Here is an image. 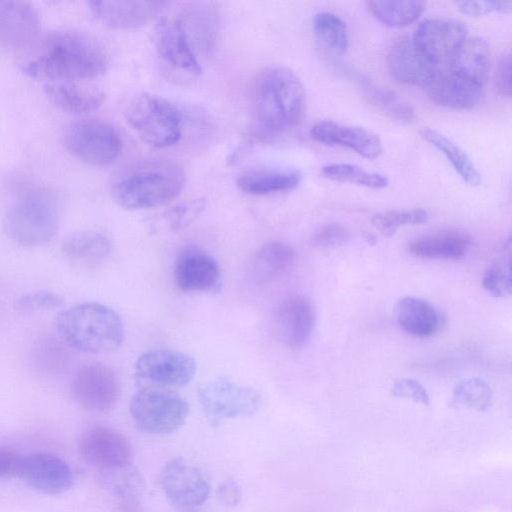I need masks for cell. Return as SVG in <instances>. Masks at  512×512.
<instances>
[{"mask_svg": "<svg viewBox=\"0 0 512 512\" xmlns=\"http://www.w3.org/2000/svg\"><path fill=\"white\" fill-rule=\"evenodd\" d=\"M30 77L86 80L104 73L108 55L93 37L76 30H56L44 36L21 64Z\"/></svg>", "mask_w": 512, "mask_h": 512, "instance_id": "obj_1", "label": "cell"}, {"mask_svg": "<svg viewBox=\"0 0 512 512\" xmlns=\"http://www.w3.org/2000/svg\"><path fill=\"white\" fill-rule=\"evenodd\" d=\"M185 183L182 166L165 158L139 160L119 170L110 191L124 209L142 210L163 206L174 200Z\"/></svg>", "mask_w": 512, "mask_h": 512, "instance_id": "obj_2", "label": "cell"}, {"mask_svg": "<svg viewBox=\"0 0 512 512\" xmlns=\"http://www.w3.org/2000/svg\"><path fill=\"white\" fill-rule=\"evenodd\" d=\"M252 95L256 118L270 132L295 127L304 117V85L285 66H269L261 70L254 80Z\"/></svg>", "mask_w": 512, "mask_h": 512, "instance_id": "obj_3", "label": "cell"}, {"mask_svg": "<svg viewBox=\"0 0 512 512\" xmlns=\"http://www.w3.org/2000/svg\"><path fill=\"white\" fill-rule=\"evenodd\" d=\"M55 328L67 345L86 353L113 352L124 340L120 316L99 303H82L62 310L55 319Z\"/></svg>", "mask_w": 512, "mask_h": 512, "instance_id": "obj_4", "label": "cell"}, {"mask_svg": "<svg viewBox=\"0 0 512 512\" xmlns=\"http://www.w3.org/2000/svg\"><path fill=\"white\" fill-rule=\"evenodd\" d=\"M59 225V204L47 189L32 190L18 198L3 219L6 234L15 243L37 247L48 243Z\"/></svg>", "mask_w": 512, "mask_h": 512, "instance_id": "obj_5", "label": "cell"}, {"mask_svg": "<svg viewBox=\"0 0 512 512\" xmlns=\"http://www.w3.org/2000/svg\"><path fill=\"white\" fill-rule=\"evenodd\" d=\"M124 115L139 138L154 148L174 145L181 137L182 117L175 105L150 93H139L127 103Z\"/></svg>", "mask_w": 512, "mask_h": 512, "instance_id": "obj_6", "label": "cell"}, {"mask_svg": "<svg viewBox=\"0 0 512 512\" xmlns=\"http://www.w3.org/2000/svg\"><path fill=\"white\" fill-rule=\"evenodd\" d=\"M135 425L149 434H169L179 429L189 414L188 403L167 389L142 387L130 401Z\"/></svg>", "mask_w": 512, "mask_h": 512, "instance_id": "obj_7", "label": "cell"}, {"mask_svg": "<svg viewBox=\"0 0 512 512\" xmlns=\"http://www.w3.org/2000/svg\"><path fill=\"white\" fill-rule=\"evenodd\" d=\"M197 395L212 426L225 420L251 416L261 404L260 394L254 388L225 377H217L200 384Z\"/></svg>", "mask_w": 512, "mask_h": 512, "instance_id": "obj_8", "label": "cell"}, {"mask_svg": "<svg viewBox=\"0 0 512 512\" xmlns=\"http://www.w3.org/2000/svg\"><path fill=\"white\" fill-rule=\"evenodd\" d=\"M66 149L78 159L94 165L112 164L122 151V139L108 122L82 119L70 123L63 132Z\"/></svg>", "mask_w": 512, "mask_h": 512, "instance_id": "obj_9", "label": "cell"}, {"mask_svg": "<svg viewBox=\"0 0 512 512\" xmlns=\"http://www.w3.org/2000/svg\"><path fill=\"white\" fill-rule=\"evenodd\" d=\"M137 381L143 387H181L196 373V362L189 355L170 349L150 350L140 355L134 366Z\"/></svg>", "mask_w": 512, "mask_h": 512, "instance_id": "obj_10", "label": "cell"}, {"mask_svg": "<svg viewBox=\"0 0 512 512\" xmlns=\"http://www.w3.org/2000/svg\"><path fill=\"white\" fill-rule=\"evenodd\" d=\"M466 25L453 18H430L416 28L412 40L421 53L437 68L446 67L466 39Z\"/></svg>", "mask_w": 512, "mask_h": 512, "instance_id": "obj_11", "label": "cell"}, {"mask_svg": "<svg viewBox=\"0 0 512 512\" xmlns=\"http://www.w3.org/2000/svg\"><path fill=\"white\" fill-rule=\"evenodd\" d=\"M71 391L74 400L90 412H107L117 403L120 384L114 371L102 364H87L75 374Z\"/></svg>", "mask_w": 512, "mask_h": 512, "instance_id": "obj_12", "label": "cell"}, {"mask_svg": "<svg viewBox=\"0 0 512 512\" xmlns=\"http://www.w3.org/2000/svg\"><path fill=\"white\" fill-rule=\"evenodd\" d=\"M155 46L159 58L168 68L183 76L201 74V63L178 13L159 19L155 28Z\"/></svg>", "mask_w": 512, "mask_h": 512, "instance_id": "obj_13", "label": "cell"}, {"mask_svg": "<svg viewBox=\"0 0 512 512\" xmlns=\"http://www.w3.org/2000/svg\"><path fill=\"white\" fill-rule=\"evenodd\" d=\"M79 451L90 464L109 470L129 466L132 458L128 439L120 432L103 426L91 427L81 435Z\"/></svg>", "mask_w": 512, "mask_h": 512, "instance_id": "obj_14", "label": "cell"}, {"mask_svg": "<svg viewBox=\"0 0 512 512\" xmlns=\"http://www.w3.org/2000/svg\"><path fill=\"white\" fill-rule=\"evenodd\" d=\"M160 482L166 496L181 506H199L210 494V486L204 474L179 457L165 463Z\"/></svg>", "mask_w": 512, "mask_h": 512, "instance_id": "obj_15", "label": "cell"}, {"mask_svg": "<svg viewBox=\"0 0 512 512\" xmlns=\"http://www.w3.org/2000/svg\"><path fill=\"white\" fill-rule=\"evenodd\" d=\"M316 310L305 296L284 299L277 307L274 327L278 339L286 346L299 348L307 343L314 330Z\"/></svg>", "mask_w": 512, "mask_h": 512, "instance_id": "obj_16", "label": "cell"}, {"mask_svg": "<svg viewBox=\"0 0 512 512\" xmlns=\"http://www.w3.org/2000/svg\"><path fill=\"white\" fill-rule=\"evenodd\" d=\"M18 477L34 489L50 495L66 492L74 481L70 466L61 458L47 453L23 457Z\"/></svg>", "mask_w": 512, "mask_h": 512, "instance_id": "obj_17", "label": "cell"}, {"mask_svg": "<svg viewBox=\"0 0 512 512\" xmlns=\"http://www.w3.org/2000/svg\"><path fill=\"white\" fill-rule=\"evenodd\" d=\"M310 134L319 143L351 149L366 159H375L383 151L378 135L359 126L322 120L311 127Z\"/></svg>", "mask_w": 512, "mask_h": 512, "instance_id": "obj_18", "label": "cell"}, {"mask_svg": "<svg viewBox=\"0 0 512 512\" xmlns=\"http://www.w3.org/2000/svg\"><path fill=\"white\" fill-rule=\"evenodd\" d=\"M167 5L164 1H90L91 13L110 28L127 30L144 26Z\"/></svg>", "mask_w": 512, "mask_h": 512, "instance_id": "obj_19", "label": "cell"}, {"mask_svg": "<svg viewBox=\"0 0 512 512\" xmlns=\"http://www.w3.org/2000/svg\"><path fill=\"white\" fill-rule=\"evenodd\" d=\"M387 68L395 81L423 88L438 69L409 37L400 38L389 49Z\"/></svg>", "mask_w": 512, "mask_h": 512, "instance_id": "obj_20", "label": "cell"}, {"mask_svg": "<svg viewBox=\"0 0 512 512\" xmlns=\"http://www.w3.org/2000/svg\"><path fill=\"white\" fill-rule=\"evenodd\" d=\"M39 29V14L31 3L0 0L1 44L26 47L36 39Z\"/></svg>", "mask_w": 512, "mask_h": 512, "instance_id": "obj_21", "label": "cell"}, {"mask_svg": "<svg viewBox=\"0 0 512 512\" xmlns=\"http://www.w3.org/2000/svg\"><path fill=\"white\" fill-rule=\"evenodd\" d=\"M424 89L431 101L453 109L472 108L478 104L485 92V87L472 83L445 68H438Z\"/></svg>", "mask_w": 512, "mask_h": 512, "instance_id": "obj_22", "label": "cell"}, {"mask_svg": "<svg viewBox=\"0 0 512 512\" xmlns=\"http://www.w3.org/2000/svg\"><path fill=\"white\" fill-rule=\"evenodd\" d=\"M183 28L199 59L215 46L219 28V12L214 2H192L179 12Z\"/></svg>", "mask_w": 512, "mask_h": 512, "instance_id": "obj_23", "label": "cell"}, {"mask_svg": "<svg viewBox=\"0 0 512 512\" xmlns=\"http://www.w3.org/2000/svg\"><path fill=\"white\" fill-rule=\"evenodd\" d=\"M174 276L177 287L184 292L215 291L221 283L216 260L199 251L182 254L176 262Z\"/></svg>", "mask_w": 512, "mask_h": 512, "instance_id": "obj_24", "label": "cell"}, {"mask_svg": "<svg viewBox=\"0 0 512 512\" xmlns=\"http://www.w3.org/2000/svg\"><path fill=\"white\" fill-rule=\"evenodd\" d=\"M471 245L470 236L459 229H446L417 237L409 242L407 250L423 259H462Z\"/></svg>", "mask_w": 512, "mask_h": 512, "instance_id": "obj_25", "label": "cell"}, {"mask_svg": "<svg viewBox=\"0 0 512 512\" xmlns=\"http://www.w3.org/2000/svg\"><path fill=\"white\" fill-rule=\"evenodd\" d=\"M50 100L63 110L88 113L98 109L104 101V93L95 85L82 80H51L44 85Z\"/></svg>", "mask_w": 512, "mask_h": 512, "instance_id": "obj_26", "label": "cell"}, {"mask_svg": "<svg viewBox=\"0 0 512 512\" xmlns=\"http://www.w3.org/2000/svg\"><path fill=\"white\" fill-rule=\"evenodd\" d=\"M393 313L400 328L414 337H430L442 324L440 312L427 300L418 297L398 299Z\"/></svg>", "mask_w": 512, "mask_h": 512, "instance_id": "obj_27", "label": "cell"}, {"mask_svg": "<svg viewBox=\"0 0 512 512\" xmlns=\"http://www.w3.org/2000/svg\"><path fill=\"white\" fill-rule=\"evenodd\" d=\"M65 258L76 265L95 267L105 262L113 251L111 239L102 232L81 230L68 235L62 242Z\"/></svg>", "mask_w": 512, "mask_h": 512, "instance_id": "obj_28", "label": "cell"}, {"mask_svg": "<svg viewBox=\"0 0 512 512\" xmlns=\"http://www.w3.org/2000/svg\"><path fill=\"white\" fill-rule=\"evenodd\" d=\"M491 64L489 45L482 37H468L453 60L444 67L479 86L486 87Z\"/></svg>", "mask_w": 512, "mask_h": 512, "instance_id": "obj_29", "label": "cell"}, {"mask_svg": "<svg viewBox=\"0 0 512 512\" xmlns=\"http://www.w3.org/2000/svg\"><path fill=\"white\" fill-rule=\"evenodd\" d=\"M294 260V251L286 243H266L254 254L249 266V276L258 285L266 284L284 273Z\"/></svg>", "mask_w": 512, "mask_h": 512, "instance_id": "obj_30", "label": "cell"}, {"mask_svg": "<svg viewBox=\"0 0 512 512\" xmlns=\"http://www.w3.org/2000/svg\"><path fill=\"white\" fill-rule=\"evenodd\" d=\"M300 180L301 176L296 171L251 169L238 176L236 185L247 194L265 195L292 190Z\"/></svg>", "mask_w": 512, "mask_h": 512, "instance_id": "obj_31", "label": "cell"}, {"mask_svg": "<svg viewBox=\"0 0 512 512\" xmlns=\"http://www.w3.org/2000/svg\"><path fill=\"white\" fill-rule=\"evenodd\" d=\"M420 136L447 158L465 183L473 187L481 184V175L477 167L466 152L455 142L429 128L421 129Z\"/></svg>", "mask_w": 512, "mask_h": 512, "instance_id": "obj_32", "label": "cell"}, {"mask_svg": "<svg viewBox=\"0 0 512 512\" xmlns=\"http://www.w3.org/2000/svg\"><path fill=\"white\" fill-rule=\"evenodd\" d=\"M369 11L389 27H404L418 19L425 9L424 1H369Z\"/></svg>", "mask_w": 512, "mask_h": 512, "instance_id": "obj_33", "label": "cell"}, {"mask_svg": "<svg viewBox=\"0 0 512 512\" xmlns=\"http://www.w3.org/2000/svg\"><path fill=\"white\" fill-rule=\"evenodd\" d=\"M368 101L391 120L400 124H410L415 120L414 109L391 90L369 82L363 85Z\"/></svg>", "mask_w": 512, "mask_h": 512, "instance_id": "obj_34", "label": "cell"}, {"mask_svg": "<svg viewBox=\"0 0 512 512\" xmlns=\"http://www.w3.org/2000/svg\"><path fill=\"white\" fill-rule=\"evenodd\" d=\"M316 37L337 53H344L349 46L346 24L336 14L328 11L318 12L313 20Z\"/></svg>", "mask_w": 512, "mask_h": 512, "instance_id": "obj_35", "label": "cell"}, {"mask_svg": "<svg viewBox=\"0 0 512 512\" xmlns=\"http://www.w3.org/2000/svg\"><path fill=\"white\" fill-rule=\"evenodd\" d=\"M322 174L333 181L356 184L372 189H383L388 185L385 175L367 172L350 163H332L322 167Z\"/></svg>", "mask_w": 512, "mask_h": 512, "instance_id": "obj_36", "label": "cell"}, {"mask_svg": "<svg viewBox=\"0 0 512 512\" xmlns=\"http://www.w3.org/2000/svg\"><path fill=\"white\" fill-rule=\"evenodd\" d=\"M452 402L457 406L485 412L492 404V391L480 378L463 379L453 388Z\"/></svg>", "mask_w": 512, "mask_h": 512, "instance_id": "obj_37", "label": "cell"}, {"mask_svg": "<svg viewBox=\"0 0 512 512\" xmlns=\"http://www.w3.org/2000/svg\"><path fill=\"white\" fill-rule=\"evenodd\" d=\"M428 219L429 214L424 209L390 210L374 214L371 223L382 235L391 237L401 226L421 225Z\"/></svg>", "mask_w": 512, "mask_h": 512, "instance_id": "obj_38", "label": "cell"}, {"mask_svg": "<svg viewBox=\"0 0 512 512\" xmlns=\"http://www.w3.org/2000/svg\"><path fill=\"white\" fill-rule=\"evenodd\" d=\"M511 257L493 264L485 271L481 283L491 296L503 298L511 294Z\"/></svg>", "mask_w": 512, "mask_h": 512, "instance_id": "obj_39", "label": "cell"}, {"mask_svg": "<svg viewBox=\"0 0 512 512\" xmlns=\"http://www.w3.org/2000/svg\"><path fill=\"white\" fill-rule=\"evenodd\" d=\"M128 467V466H127ZM126 467V468H127ZM120 474L114 484V491L121 503L129 511L135 510L142 489V481L137 471L126 470Z\"/></svg>", "mask_w": 512, "mask_h": 512, "instance_id": "obj_40", "label": "cell"}, {"mask_svg": "<svg viewBox=\"0 0 512 512\" xmlns=\"http://www.w3.org/2000/svg\"><path fill=\"white\" fill-rule=\"evenodd\" d=\"M204 208V202L195 199L170 208L164 214V220L171 230H178L192 222Z\"/></svg>", "mask_w": 512, "mask_h": 512, "instance_id": "obj_41", "label": "cell"}, {"mask_svg": "<svg viewBox=\"0 0 512 512\" xmlns=\"http://www.w3.org/2000/svg\"><path fill=\"white\" fill-rule=\"evenodd\" d=\"M350 237L349 231L337 223L322 226L314 234L312 245L318 249H331L343 245Z\"/></svg>", "mask_w": 512, "mask_h": 512, "instance_id": "obj_42", "label": "cell"}, {"mask_svg": "<svg viewBox=\"0 0 512 512\" xmlns=\"http://www.w3.org/2000/svg\"><path fill=\"white\" fill-rule=\"evenodd\" d=\"M63 298L51 291H36L22 295L17 306L22 309H52L62 306Z\"/></svg>", "mask_w": 512, "mask_h": 512, "instance_id": "obj_43", "label": "cell"}, {"mask_svg": "<svg viewBox=\"0 0 512 512\" xmlns=\"http://www.w3.org/2000/svg\"><path fill=\"white\" fill-rule=\"evenodd\" d=\"M394 397L409 398L414 402L429 405V394L424 386L412 378H401L394 382L391 388Z\"/></svg>", "mask_w": 512, "mask_h": 512, "instance_id": "obj_44", "label": "cell"}, {"mask_svg": "<svg viewBox=\"0 0 512 512\" xmlns=\"http://www.w3.org/2000/svg\"><path fill=\"white\" fill-rule=\"evenodd\" d=\"M458 10L470 17H480L492 12L506 13L511 10V1H461L456 2Z\"/></svg>", "mask_w": 512, "mask_h": 512, "instance_id": "obj_45", "label": "cell"}, {"mask_svg": "<svg viewBox=\"0 0 512 512\" xmlns=\"http://www.w3.org/2000/svg\"><path fill=\"white\" fill-rule=\"evenodd\" d=\"M494 84L497 93L504 98L511 96V56L503 55L497 63L494 74Z\"/></svg>", "mask_w": 512, "mask_h": 512, "instance_id": "obj_46", "label": "cell"}, {"mask_svg": "<svg viewBox=\"0 0 512 512\" xmlns=\"http://www.w3.org/2000/svg\"><path fill=\"white\" fill-rule=\"evenodd\" d=\"M216 496L223 505L234 507L241 501L242 492L239 484L234 479L226 478L218 485Z\"/></svg>", "mask_w": 512, "mask_h": 512, "instance_id": "obj_47", "label": "cell"}, {"mask_svg": "<svg viewBox=\"0 0 512 512\" xmlns=\"http://www.w3.org/2000/svg\"><path fill=\"white\" fill-rule=\"evenodd\" d=\"M22 458L18 453L0 447V479L18 477Z\"/></svg>", "mask_w": 512, "mask_h": 512, "instance_id": "obj_48", "label": "cell"}]
</instances>
